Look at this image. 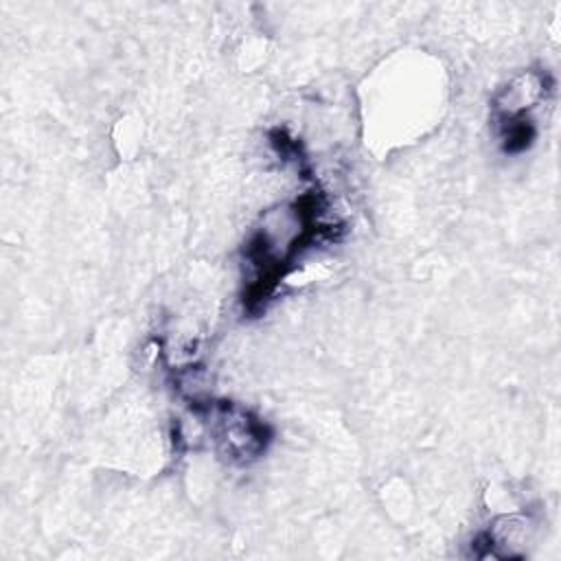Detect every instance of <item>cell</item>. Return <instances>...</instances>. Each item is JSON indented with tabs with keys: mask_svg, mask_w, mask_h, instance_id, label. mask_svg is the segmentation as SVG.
<instances>
[{
	"mask_svg": "<svg viewBox=\"0 0 561 561\" xmlns=\"http://www.w3.org/2000/svg\"><path fill=\"white\" fill-rule=\"evenodd\" d=\"M206 414L210 419L213 443L219 456L228 462L248 465L265 451L270 430L250 410L230 401H219L206 405Z\"/></svg>",
	"mask_w": 561,
	"mask_h": 561,
	"instance_id": "6da1fadb",
	"label": "cell"
}]
</instances>
